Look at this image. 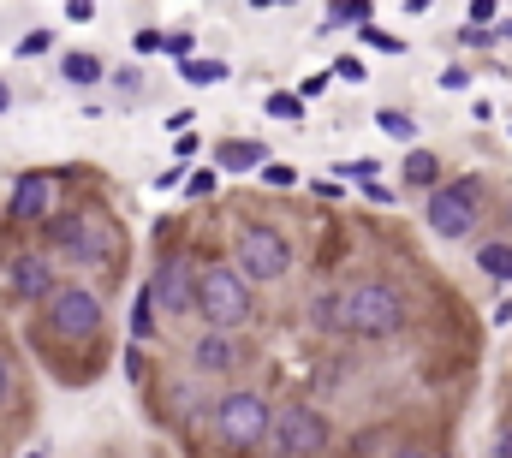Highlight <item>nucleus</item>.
Masks as SVG:
<instances>
[{
  "instance_id": "38",
  "label": "nucleus",
  "mask_w": 512,
  "mask_h": 458,
  "mask_svg": "<svg viewBox=\"0 0 512 458\" xmlns=\"http://www.w3.org/2000/svg\"><path fill=\"white\" fill-rule=\"evenodd\" d=\"M495 36H501V42H512V18H507V24H495Z\"/></svg>"
},
{
  "instance_id": "27",
  "label": "nucleus",
  "mask_w": 512,
  "mask_h": 458,
  "mask_svg": "<svg viewBox=\"0 0 512 458\" xmlns=\"http://www.w3.org/2000/svg\"><path fill=\"white\" fill-rule=\"evenodd\" d=\"M459 42H465V48H495L501 36H495V30H477V24H465V30H459Z\"/></svg>"
},
{
  "instance_id": "29",
  "label": "nucleus",
  "mask_w": 512,
  "mask_h": 458,
  "mask_svg": "<svg viewBox=\"0 0 512 458\" xmlns=\"http://www.w3.org/2000/svg\"><path fill=\"white\" fill-rule=\"evenodd\" d=\"M131 48H137V54H161V30H137Z\"/></svg>"
},
{
  "instance_id": "28",
  "label": "nucleus",
  "mask_w": 512,
  "mask_h": 458,
  "mask_svg": "<svg viewBox=\"0 0 512 458\" xmlns=\"http://www.w3.org/2000/svg\"><path fill=\"white\" fill-rule=\"evenodd\" d=\"M489 458H512V417L495 429V447H489Z\"/></svg>"
},
{
  "instance_id": "37",
  "label": "nucleus",
  "mask_w": 512,
  "mask_h": 458,
  "mask_svg": "<svg viewBox=\"0 0 512 458\" xmlns=\"http://www.w3.org/2000/svg\"><path fill=\"white\" fill-rule=\"evenodd\" d=\"M399 458H441V453H429V447H405Z\"/></svg>"
},
{
  "instance_id": "39",
  "label": "nucleus",
  "mask_w": 512,
  "mask_h": 458,
  "mask_svg": "<svg viewBox=\"0 0 512 458\" xmlns=\"http://www.w3.org/2000/svg\"><path fill=\"white\" fill-rule=\"evenodd\" d=\"M6 108H12V90H6V84H0V114H6Z\"/></svg>"
},
{
  "instance_id": "30",
  "label": "nucleus",
  "mask_w": 512,
  "mask_h": 458,
  "mask_svg": "<svg viewBox=\"0 0 512 458\" xmlns=\"http://www.w3.org/2000/svg\"><path fill=\"white\" fill-rule=\"evenodd\" d=\"M465 84H471V72H465V66H447V72H441V90H465Z\"/></svg>"
},
{
  "instance_id": "2",
  "label": "nucleus",
  "mask_w": 512,
  "mask_h": 458,
  "mask_svg": "<svg viewBox=\"0 0 512 458\" xmlns=\"http://www.w3.org/2000/svg\"><path fill=\"white\" fill-rule=\"evenodd\" d=\"M197 316L209 322V334H239L256 316V286L233 262L203 268V280H197Z\"/></svg>"
},
{
  "instance_id": "1",
  "label": "nucleus",
  "mask_w": 512,
  "mask_h": 458,
  "mask_svg": "<svg viewBox=\"0 0 512 458\" xmlns=\"http://www.w3.org/2000/svg\"><path fill=\"white\" fill-rule=\"evenodd\" d=\"M340 316H346V334H358V340H399L411 322L405 292L393 280H352L340 292Z\"/></svg>"
},
{
  "instance_id": "21",
  "label": "nucleus",
  "mask_w": 512,
  "mask_h": 458,
  "mask_svg": "<svg viewBox=\"0 0 512 458\" xmlns=\"http://www.w3.org/2000/svg\"><path fill=\"white\" fill-rule=\"evenodd\" d=\"M376 125H382L387 137H417V119L399 114V108H382V114H376Z\"/></svg>"
},
{
  "instance_id": "3",
  "label": "nucleus",
  "mask_w": 512,
  "mask_h": 458,
  "mask_svg": "<svg viewBox=\"0 0 512 458\" xmlns=\"http://www.w3.org/2000/svg\"><path fill=\"white\" fill-rule=\"evenodd\" d=\"M209 423H215V435H221L227 453H251V447H262L274 435V405L262 393H251V387H233V393L215 399Z\"/></svg>"
},
{
  "instance_id": "5",
  "label": "nucleus",
  "mask_w": 512,
  "mask_h": 458,
  "mask_svg": "<svg viewBox=\"0 0 512 458\" xmlns=\"http://www.w3.org/2000/svg\"><path fill=\"white\" fill-rule=\"evenodd\" d=\"M423 221H429L435 238H447V244L471 238L477 221H483V185H477V179H447L441 191L423 197Z\"/></svg>"
},
{
  "instance_id": "15",
  "label": "nucleus",
  "mask_w": 512,
  "mask_h": 458,
  "mask_svg": "<svg viewBox=\"0 0 512 458\" xmlns=\"http://www.w3.org/2000/svg\"><path fill=\"white\" fill-rule=\"evenodd\" d=\"M215 167H221V173H256V167H268V161H262V143H221V149H215Z\"/></svg>"
},
{
  "instance_id": "19",
  "label": "nucleus",
  "mask_w": 512,
  "mask_h": 458,
  "mask_svg": "<svg viewBox=\"0 0 512 458\" xmlns=\"http://www.w3.org/2000/svg\"><path fill=\"white\" fill-rule=\"evenodd\" d=\"M370 18V0H340L328 18H322V30H340V24H364Z\"/></svg>"
},
{
  "instance_id": "11",
  "label": "nucleus",
  "mask_w": 512,
  "mask_h": 458,
  "mask_svg": "<svg viewBox=\"0 0 512 458\" xmlns=\"http://www.w3.org/2000/svg\"><path fill=\"white\" fill-rule=\"evenodd\" d=\"M6 215H12L18 227H48V221H54V179H48V173H24V179L12 185Z\"/></svg>"
},
{
  "instance_id": "31",
  "label": "nucleus",
  "mask_w": 512,
  "mask_h": 458,
  "mask_svg": "<svg viewBox=\"0 0 512 458\" xmlns=\"http://www.w3.org/2000/svg\"><path fill=\"white\" fill-rule=\"evenodd\" d=\"M310 96H328V72H316V78H304V90H298V102H310Z\"/></svg>"
},
{
  "instance_id": "7",
  "label": "nucleus",
  "mask_w": 512,
  "mask_h": 458,
  "mask_svg": "<svg viewBox=\"0 0 512 458\" xmlns=\"http://www.w3.org/2000/svg\"><path fill=\"white\" fill-rule=\"evenodd\" d=\"M48 250H60V256H72V262H90V268H102V262H114V232H108V221L102 215H54L48 221Z\"/></svg>"
},
{
  "instance_id": "36",
  "label": "nucleus",
  "mask_w": 512,
  "mask_h": 458,
  "mask_svg": "<svg viewBox=\"0 0 512 458\" xmlns=\"http://www.w3.org/2000/svg\"><path fill=\"white\" fill-rule=\"evenodd\" d=\"M66 18H72V24H90V18H96V6H84V0H72V6H66Z\"/></svg>"
},
{
  "instance_id": "9",
  "label": "nucleus",
  "mask_w": 512,
  "mask_h": 458,
  "mask_svg": "<svg viewBox=\"0 0 512 458\" xmlns=\"http://www.w3.org/2000/svg\"><path fill=\"white\" fill-rule=\"evenodd\" d=\"M197 280H203V274H197L185 256H161L155 274H149L155 310H161V316H191V310H197Z\"/></svg>"
},
{
  "instance_id": "17",
  "label": "nucleus",
  "mask_w": 512,
  "mask_h": 458,
  "mask_svg": "<svg viewBox=\"0 0 512 458\" xmlns=\"http://www.w3.org/2000/svg\"><path fill=\"white\" fill-rule=\"evenodd\" d=\"M60 72H66V84H102V78H108V66H102L96 54H66Z\"/></svg>"
},
{
  "instance_id": "10",
  "label": "nucleus",
  "mask_w": 512,
  "mask_h": 458,
  "mask_svg": "<svg viewBox=\"0 0 512 458\" xmlns=\"http://www.w3.org/2000/svg\"><path fill=\"white\" fill-rule=\"evenodd\" d=\"M6 286H12V298H24V304H48L60 286H54V262L42 256V250H24V256H12L6 262Z\"/></svg>"
},
{
  "instance_id": "33",
  "label": "nucleus",
  "mask_w": 512,
  "mask_h": 458,
  "mask_svg": "<svg viewBox=\"0 0 512 458\" xmlns=\"http://www.w3.org/2000/svg\"><path fill=\"white\" fill-rule=\"evenodd\" d=\"M12 375H18V369H12V357H6V351H0V405H6V399H12Z\"/></svg>"
},
{
  "instance_id": "4",
  "label": "nucleus",
  "mask_w": 512,
  "mask_h": 458,
  "mask_svg": "<svg viewBox=\"0 0 512 458\" xmlns=\"http://www.w3.org/2000/svg\"><path fill=\"white\" fill-rule=\"evenodd\" d=\"M268 441H274V453L280 458H322L328 447H334V417H328L322 405H310V399L280 405Z\"/></svg>"
},
{
  "instance_id": "13",
  "label": "nucleus",
  "mask_w": 512,
  "mask_h": 458,
  "mask_svg": "<svg viewBox=\"0 0 512 458\" xmlns=\"http://www.w3.org/2000/svg\"><path fill=\"white\" fill-rule=\"evenodd\" d=\"M399 179L411 185V191H441L447 185V173H441V155L435 149H405V161H399Z\"/></svg>"
},
{
  "instance_id": "25",
  "label": "nucleus",
  "mask_w": 512,
  "mask_h": 458,
  "mask_svg": "<svg viewBox=\"0 0 512 458\" xmlns=\"http://www.w3.org/2000/svg\"><path fill=\"white\" fill-rule=\"evenodd\" d=\"M262 108H268L274 119H304V102H298V96H268Z\"/></svg>"
},
{
  "instance_id": "34",
  "label": "nucleus",
  "mask_w": 512,
  "mask_h": 458,
  "mask_svg": "<svg viewBox=\"0 0 512 458\" xmlns=\"http://www.w3.org/2000/svg\"><path fill=\"white\" fill-rule=\"evenodd\" d=\"M334 78H352V84H358V78H364V60H352V54H346V60L334 66Z\"/></svg>"
},
{
  "instance_id": "6",
  "label": "nucleus",
  "mask_w": 512,
  "mask_h": 458,
  "mask_svg": "<svg viewBox=\"0 0 512 458\" xmlns=\"http://www.w3.org/2000/svg\"><path fill=\"white\" fill-rule=\"evenodd\" d=\"M233 268H239L251 286H274V280H286V274H292V238H286L280 227H268V221H251V227L239 232Z\"/></svg>"
},
{
  "instance_id": "26",
  "label": "nucleus",
  "mask_w": 512,
  "mask_h": 458,
  "mask_svg": "<svg viewBox=\"0 0 512 458\" xmlns=\"http://www.w3.org/2000/svg\"><path fill=\"white\" fill-rule=\"evenodd\" d=\"M262 185H274V191H286V185H298V173H292L286 161H274V167H262Z\"/></svg>"
},
{
  "instance_id": "8",
  "label": "nucleus",
  "mask_w": 512,
  "mask_h": 458,
  "mask_svg": "<svg viewBox=\"0 0 512 458\" xmlns=\"http://www.w3.org/2000/svg\"><path fill=\"white\" fill-rule=\"evenodd\" d=\"M102 328H108V310H102V298H96L90 286H60V292L48 298V334H54V340L84 345V340H96Z\"/></svg>"
},
{
  "instance_id": "18",
  "label": "nucleus",
  "mask_w": 512,
  "mask_h": 458,
  "mask_svg": "<svg viewBox=\"0 0 512 458\" xmlns=\"http://www.w3.org/2000/svg\"><path fill=\"white\" fill-rule=\"evenodd\" d=\"M131 334H137V340H155V298H149V286H143L137 304H131Z\"/></svg>"
},
{
  "instance_id": "16",
  "label": "nucleus",
  "mask_w": 512,
  "mask_h": 458,
  "mask_svg": "<svg viewBox=\"0 0 512 458\" xmlns=\"http://www.w3.org/2000/svg\"><path fill=\"white\" fill-rule=\"evenodd\" d=\"M304 316H310V328H316V334H346V316H340V292H316Z\"/></svg>"
},
{
  "instance_id": "32",
  "label": "nucleus",
  "mask_w": 512,
  "mask_h": 458,
  "mask_svg": "<svg viewBox=\"0 0 512 458\" xmlns=\"http://www.w3.org/2000/svg\"><path fill=\"white\" fill-rule=\"evenodd\" d=\"M185 191H191V197H209V191H215V173H191Z\"/></svg>"
},
{
  "instance_id": "35",
  "label": "nucleus",
  "mask_w": 512,
  "mask_h": 458,
  "mask_svg": "<svg viewBox=\"0 0 512 458\" xmlns=\"http://www.w3.org/2000/svg\"><path fill=\"white\" fill-rule=\"evenodd\" d=\"M364 197H370V203H393V185H382V179H370V185H364Z\"/></svg>"
},
{
  "instance_id": "22",
  "label": "nucleus",
  "mask_w": 512,
  "mask_h": 458,
  "mask_svg": "<svg viewBox=\"0 0 512 458\" xmlns=\"http://www.w3.org/2000/svg\"><path fill=\"white\" fill-rule=\"evenodd\" d=\"M358 42H370L376 54H405V42H399L393 30H376V24H364V30H358Z\"/></svg>"
},
{
  "instance_id": "20",
  "label": "nucleus",
  "mask_w": 512,
  "mask_h": 458,
  "mask_svg": "<svg viewBox=\"0 0 512 458\" xmlns=\"http://www.w3.org/2000/svg\"><path fill=\"white\" fill-rule=\"evenodd\" d=\"M179 72H185V84H221V78H227L221 60H185Z\"/></svg>"
},
{
  "instance_id": "23",
  "label": "nucleus",
  "mask_w": 512,
  "mask_h": 458,
  "mask_svg": "<svg viewBox=\"0 0 512 458\" xmlns=\"http://www.w3.org/2000/svg\"><path fill=\"white\" fill-rule=\"evenodd\" d=\"M54 48V30H24L18 36V60H36V54H48Z\"/></svg>"
},
{
  "instance_id": "24",
  "label": "nucleus",
  "mask_w": 512,
  "mask_h": 458,
  "mask_svg": "<svg viewBox=\"0 0 512 458\" xmlns=\"http://www.w3.org/2000/svg\"><path fill=\"white\" fill-rule=\"evenodd\" d=\"M191 48H197V42H191V30H173V36H161V54H173L179 66L191 60Z\"/></svg>"
},
{
  "instance_id": "12",
  "label": "nucleus",
  "mask_w": 512,
  "mask_h": 458,
  "mask_svg": "<svg viewBox=\"0 0 512 458\" xmlns=\"http://www.w3.org/2000/svg\"><path fill=\"white\" fill-rule=\"evenodd\" d=\"M191 363H197L203 375H233V369L245 363V345H239V334H209V328H203V340L191 345Z\"/></svg>"
},
{
  "instance_id": "14",
  "label": "nucleus",
  "mask_w": 512,
  "mask_h": 458,
  "mask_svg": "<svg viewBox=\"0 0 512 458\" xmlns=\"http://www.w3.org/2000/svg\"><path fill=\"white\" fill-rule=\"evenodd\" d=\"M477 268H483L495 286H512V238H483V244H477Z\"/></svg>"
}]
</instances>
